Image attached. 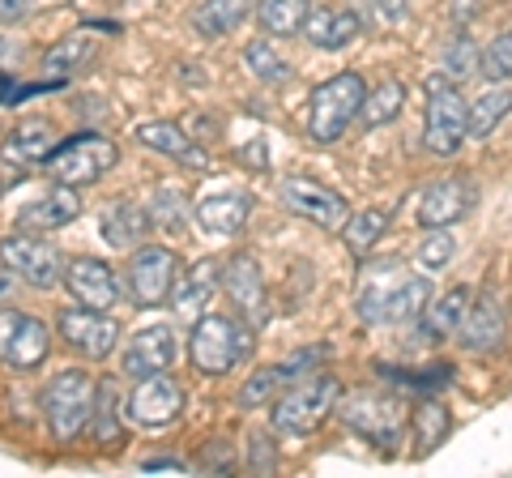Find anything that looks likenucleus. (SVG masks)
Instances as JSON below:
<instances>
[{
  "instance_id": "1",
  "label": "nucleus",
  "mask_w": 512,
  "mask_h": 478,
  "mask_svg": "<svg viewBox=\"0 0 512 478\" xmlns=\"http://www.w3.org/2000/svg\"><path fill=\"white\" fill-rule=\"evenodd\" d=\"M402 265H372L359 286V321L367 325H410L431 304L427 274H397Z\"/></svg>"
},
{
  "instance_id": "2",
  "label": "nucleus",
  "mask_w": 512,
  "mask_h": 478,
  "mask_svg": "<svg viewBox=\"0 0 512 478\" xmlns=\"http://www.w3.org/2000/svg\"><path fill=\"white\" fill-rule=\"evenodd\" d=\"M338 402H342V385L338 376H303L295 385H286L274 406H269V419H274V432L282 436H312L329 414H338Z\"/></svg>"
},
{
  "instance_id": "3",
  "label": "nucleus",
  "mask_w": 512,
  "mask_h": 478,
  "mask_svg": "<svg viewBox=\"0 0 512 478\" xmlns=\"http://www.w3.org/2000/svg\"><path fill=\"white\" fill-rule=\"evenodd\" d=\"M252 350V329L227 312H205L197 316V325L188 333V359L192 368L205 376H222L235 363H244Z\"/></svg>"
},
{
  "instance_id": "4",
  "label": "nucleus",
  "mask_w": 512,
  "mask_h": 478,
  "mask_svg": "<svg viewBox=\"0 0 512 478\" xmlns=\"http://www.w3.org/2000/svg\"><path fill=\"white\" fill-rule=\"evenodd\" d=\"M427 133H423V146L440 158H453L470 137V103L461 99L457 82L448 73H431L427 82Z\"/></svg>"
},
{
  "instance_id": "5",
  "label": "nucleus",
  "mask_w": 512,
  "mask_h": 478,
  "mask_svg": "<svg viewBox=\"0 0 512 478\" xmlns=\"http://www.w3.org/2000/svg\"><path fill=\"white\" fill-rule=\"evenodd\" d=\"M338 414L350 432H359L363 440H372L376 449H393L402 440L410 414L406 402L397 393H384V389H359V393H346L338 402Z\"/></svg>"
},
{
  "instance_id": "6",
  "label": "nucleus",
  "mask_w": 512,
  "mask_h": 478,
  "mask_svg": "<svg viewBox=\"0 0 512 478\" xmlns=\"http://www.w3.org/2000/svg\"><path fill=\"white\" fill-rule=\"evenodd\" d=\"M120 158V146L103 133H73L69 141H60V146L43 158L47 175H52L56 184H73V188H86V184H99L103 175L116 167Z\"/></svg>"
},
{
  "instance_id": "7",
  "label": "nucleus",
  "mask_w": 512,
  "mask_h": 478,
  "mask_svg": "<svg viewBox=\"0 0 512 478\" xmlns=\"http://www.w3.org/2000/svg\"><path fill=\"white\" fill-rule=\"evenodd\" d=\"M363 99H367V82L359 73H338L329 77L325 86L312 90V107H308V133L320 146H333L346 129L350 120L363 111Z\"/></svg>"
},
{
  "instance_id": "8",
  "label": "nucleus",
  "mask_w": 512,
  "mask_h": 478,
  "mask_svg": "<svg viewBox=\"0 0 512 478\" xmlns=\"http://www.w3.org/2000/svg\"><path fill=\"white\" fill-rule=\"evenodd\" d=\"M94 393H99V380L82 368H69L60 372L52 385L43 393V414L52 423V436L56 440H77L90 427V414H94Z\"/></svg>"
},
{
  "instance_id": "9",
  "label": "nucleus",
  "mask_w": 512,
  "mask_h": 478,
  "mask_svg": "<svg viewBox=\"0 0 512 478\" xmlns=\"http://www.w3.org/2000/svg\"><path fill=\"white\" fill-rule=\"evenodd\" d=\"M175 282H180V257H175L171 248H163V244L133 248V261H128V274H124L133 308H146V312L167 308Z\"/></svg>"
},
{
  "instance_id": "10",
  "label": "nucleus",
  "mask_w": 512,
  "mask_h": 478,
  "mask_svg": "<svg viewBox=\"0 0 512 478\" xmlns=\"http://www.w3.org/2000/svg\"><path fill=\"white\" fill-rule=\"evenodd\" d=\"M0 261H5L26 286H35V291H52L56 282H64V265H69L35 231H22V235L13 231V235L0 239Z\"/></svg>"
},
{
  "instance_id": "11",
  "label": "nucleus",
  "mask_w": 512,
  "mask_h": 478,
  "mask_svg": "<svg viewBox=\"0 0 512 478\" xmlns=\"http://www.w3.org/2000/svg\"><path fill=\"white\" fill-rule=\"evenodd\" d=\"M52 350V329L22 308H0V363L13 372H35Z\"/></svg>"
},
{
  "instance_id": "12",
  "label": "nucleus",
  "mask_w": 512,
  "mask_h": 478,
  "mask_svg": "<svg viewBox=\"0 0 512 478\" xmlns=\"http://www.w3.org/2000/svg\"><path fill=\"white\" fill-rule=\"evenodd\" d=\"M56 329H60L64 346L77 350V355H86L90 363L107 359L111 350L120 346V321H116V316H107L99 308H86V304L64 308L56 316Z\"/></svg>"
},
{
  "instance_id": "13",
  "label": "nucleus",
  "mask_w": 512,
  "mask_h": 478,
  "mask_svg": "<svg viewBox=\"0 0 512 478\" xmlns=\"http://www.w3.org/2000/svg\"><path fill=\"white\" fill-rule=\"evenodd\" d=\"M184 402L188 397H184L180 380L167 376V372H154V376H141L133 385L124 410H128V419L141 423V427H167L184 414Z\"/></svg>"
},
{
  "instance_id": "14",
  "label": "nucleus",
  "mask_w": 512,
  "mask_h": 478,
  "mask_svg": "<svg viewBox=\"0 0 512 478\" xmlns=\"http://www.w3.org/2000/svg\"><path fill=\"white\" fill-rule=\"evenodd\" d=\"M282 205L291 214L316 222V227H325V231H342L346 218H350V205L342 193H333V188L316 184V180H303V175L282 180Z\"/></svg>"
},
{
  "instance_id": "15",
  "label": "nucleus",
  "mask_w": 512,
  "mask_h": 478,
  "mask_svg": "<svg viewBox=\"0 0 512 478\" xmlns=\"http://www.w3.org/2000/svg\"><path fill=\"white\" fill-rule=\"evenodd\" d=\"M222 291L231 295V304L239 308V316L252 325H261L269 316V299H265V278L261 265H256L252 252H235L231 261H222Z\"/></svg>"
},
{
  "instance_id": "16",
  "label": "nucleus",
  "mask_w": 512,
  "mask_h": 478,
  "mask_svg": "<svg viewBox=\"0 0 512 478\" xmlns=\"http://www.w3.org/2000/svg\"><path fill=\"white\" fill-rule=\"evenodd\" d=\"M64 286H69L77 304L99 308V312H111V304L120 299V282L111 274V265L99 257H73L64 265Z\"/></svg>"
},
{
  "instance_id": "17",
  "label": "nucleus",
  "mask_w": 512,
  "mask_h": 478,
  "mask_svg": "<svg viewBox=\"0 0 512 478\" xmlns=\"http://www.w3.org/2000/svg\"><path fill=\"white\" fill-rule=\"evenodd\" d=\"M175 355H180V342H175V333L167 325H154V329H141L128 338L124 346V359L120 368L128 380H141V376H154V372H167Z\"/></svg>"
},
{
  "instance_id": "18",
  "label": "nucleus",
  "mask_w": 512,
  "mask_h": 478,
  "mask_svg": "<svg viewBox=\"0 0 512 478\" xmlns=\"http://www.w3.org/2000/svg\"><path fill=\"white\" fill-rule=\"evenodd\" d=\"M137 141H141L146 150H154V154L175 158L180 167L210 171V154H205L201 141L192 137L184 124H175V120H146V124H137Z\"/></svg>"
},
{
  "instance_id": "19",
  "label": "nucleus",
  "mask_w": 512,
  "mask_h": 478,
  "mask_svg": "<svg viewBox=\"0 0 512 478\" xmlns=\"http://www.w3.org/2000/svg\"><path fill=\"white\" fill-rule=\"evenodd\" d=\"M478 201V188L470 180H440L431 184L427 193L419 197V222L431 231V227H453V222H461Z\"/></svg>"
},
{
  "instance_id": "20",
  "label": "nucleus",
  "mask_w": 512,
  "mask_h": 478,
  "mask_svg": "<svg viewBox=\"0 0 512 478\" xmlns=\"http://www.w3.org/2000/svg\"><path fill=\"white\" fill-rule=\"evenodd\" d=\"M82 214V197H77L73 184H56L47 197L30 201L18 210V227L13 231H35V235H47V231H60Z\"/></svg>"
},
{
  "instance_id": "21",
  "label": "nucleus",
  "mask_w": 512,
  "mask_h": 478,
  "mask_svg": "<svg viewBox=\"0 0 512 478\" xmlns=\"http://www.w3.org/2000/svg\"><path fill=\"white\" fill-rule=\"evenodd\" d=\"M56 150V124L43 120V116H26L18 120L13 129L5 133V141H0V158L13 167H35L43 163L47 154Z\"/></svg>"
},
{
  "instance_id": "22",
  "label": "nucleus",
  "mask_w": 512,
  "mask_h": 478,
  "mask_svg": "<svg viewBox=\"0 0 512 478\" xmlns=\"http://www.w3.org/2000/svg\"><path fill=\"white\" fill-rule=\"evenodd\" d=\"M470 304H474V291L470 286H453L444 291L440 299H431L419 316V338L423 342H448V338H461V325L470 316Z\"/></svg>"
},
{
  "instance_id": "23",
  "label": "nucleus",
  "mask_w": 512,
  "mask_h": 478,
  "mask_svg": "<svg viewBox=\"0 0 512 478\" xmlns=\"http://www.w3.org/2000/svg\"><path fill=\"white\" fill-rule=\"evenodd\" d=\"M150 227H154V218H150V205H137V201H111L107 210L99 214V231H103V239L116 252H133V248H141L146 244V235H150Z\"/></svg>"
},
{
  "instance_id": "24",
  "label": "nucleus",
  "mask_w": 512,
  "mask_h": 478,
  "mask_svg": "<svg viewBox=\"0 0 512 478\" xmlns=\"http://www.w3.org/2000/svg\"><path fill=\"white\" fill-rule=\"evenodd\" d=\"M320 359V350H303V355L295 359H286V363H274V368H261V372H252L244 385H239L235 393V402L244 406V410H256V406H265V402H274V397L291 385V380L303 372V368H312V363Z\"/></svg>"
},
{
  "instance_id": "25",
  "label": "nucleus",
  "mask_w": 512,
  "mask_h": 478,
  "mask_svg": "<svg viewBox=\"0 0 512 478\" xmlns=\"http://www.w3.org/2000/svg\"><path fill=\"white\" fill-rule=\"evenodd\" d=\"M222 286V265L218 261H197L188 269L184 282H175L171 291V308L188 316V321H197V316H205V308H210V299L218 295Z\"/></svg>"
},
{
  "instance_id": "26",
  "label": "nucleus",
  "mask_w": 512,
  "mask_h": 478,
  "mask_svg": "<svg viewBox=\"0 0 512 478\" xmlns=\"http://www.w3.org/2000/svg\"><path fill=\"white\" fill-rule=\"evenodd\" d=\"M363 30V18L355 9H312L308 13V26H303V39L320 52H338V47L355 43Z\"/></svg>"
},
{
  "instance_id": "27",
  "label": "nucleus",
  "mask_w": 512,
  "mask_h": 478,
  "mask_svg": "<svg viewBox=\"0 0 512 478\" xmlns=\"http://www.w3.org/2000/svg\"><path fill=\"white\" fill-rule=\"evenodd\" d=\"M248 210H252V201L244 193H210L197 201L192 218H197V227L205 235H239L248 222Z\"/></svg>"
},
{
  "instance_id": "28",
  "label": "nucleus",
  "mask_w": 512,
  "mask_h": 478,
  "mask_svg": "<svg viewBox=\"0 0 512 478\" xmlns=\"http://www.w3.org/2000/svg\"><path fill=\"white\" fill-rule=\"evenodd\" d=\"M504 342V308L495 295H483L470 304V316L466 325H461V346L474 350V355H487Z\"/></svg>"
},
{
  "instance_id": "29",
  "label": "nucleus",
  "mask_w": 512,
  "mask_h": 478,
  "mask_svg": "<svg viewBox=\"0 0 512 478\" xmlns=\"http://www.w3.org/2000/svg\"><path fill=\"white\" fill-rule=\"evenodd\" d=\"M252 13V0H201L192 9V30L201 39H222Z\"/></svg>"
},
{
  "instance_id": "30",
  "label": "nucleus",
  "mask_w": 512,
  "mask_h": 478,
  "mask_svg": "<svg viewBox=\"0 0 512 478\" xmlns=\"http://www.w3.org/2000/svg\"><path fill=\"white\" fill-rule=\"evenodd\" d=\"M308 13H312V0H261L256 18H261L265 35L291 39V35H303V26H308Z\"/></svg>"
},
{
  "instance_id": "31",
  "label": "nucleus",
  "mask_w": 512,
  "mask_h": 478,
  "mask_svg": "<svg viewBox=\"0 0 512 478\" xmlns=\"http://www.w3.org/2000/svg\"><path fill=\"white\" fill-rule=\"evenodd\" d=\"M90 432L94 440H124V423H120V385L111 376L99 380V393H94V414H90Z\"/></svg>"
},
{
  "instance_id": "32",
  "label": "nucleus",
  "mask_w": 512,
  "mask_h": 478,
  "mask_svg": "<svg viewBox=\"0 0 512 478\" xmlns=\"http://www.w3.org/2000/svg\"><path fill=\"white\" fill-rule=\"evenodd\" d=\"M99 56V43H94L86 30H77V35H69V39H60L52 52H47V73H56V77H69V73H77V69H90V60Z\"/></svg>"
},
{
  "instance_id": "33",
  "label": "nucleus",
  "mask_w": 512,
  "mask_h": 478,
  "mask_svg": "<svg viewBox=\"0 0 512 478\" xmlns=\"http://www.w3.org/2000/svg\"><path fill=\"white\" fill-rule=\"evenodd\" d=\"M402 103H406V86L402 82H380L376 90H367L363 111H359V124H363V129L393 124L397 116H402Z\"/></svg>"
},
{
  "instance_id": "34",
  "label": "nucleus",
  "mask_w": 512,
  "mask_h": 478,
  "mask_svg": "<svg viewBox=\"0 0 512 478\" xmlns=\"http://www.w3.org/2000/svg\"><path fill=\"white\" fill-rule=\"evenodd\" d=\"M512 111V90L508 86H491L487 94H478L470 103V137H491L495 124Z\"/></svg>"
},
{
  "instance_id": "35",
  "label": "nucleus",
  "mask_w": 512,
  "mask_h": 478,
  "mask_svg": "<svg viewBox=\"0 0 512 478\" xmlns=\"http://www.w3.org/2000/svg\"><path fill=\"white\" fill-rule=\"evenodd\" d=\"M414 423V436H419V453H431L440 449V444L448 440V427H453V414H448L440 402H419L410 414Z\"/></svg>"
},
{
  "instance_id": "36",
  "label": "nucleus",
  "mask_w": 512,
  "mask_h": 478,
  "mask_svg": "<svg viewBox=\"0 0 512 478\" xmlns=\"http://www.w3.org/2000/svg\"><path fill=\"white\" fill-rule=\"evenodd\" d=\"M389 231V214L384 210H359L355 218H346V227H342V235H346V248L350 252H372L376 244H380V235Z\"/></svg>"
},
{
  "instance_id": "37",
  "label": "nucleus",
  "mask_w": 512,
  "mask_h": 478,
  "mask_svg": "<svg viewBox=\"0 0 512 478\" xmlns=\"http://www.w3.org/2000/svg\"><path fill=\"white\" fill-rule=\"evenodd\" d=\"M244 65L261 77V82H286V77H291V65H286V60L265 39H252L244 47Z\"/></svg>"
},
{
  "instance_id": "38",
  "label": "nucleus",
  "mask_w": 512,
  "mask_h": 478,
  "mask_svg": "<svg viewBox=\"0 0 512 478\" xmlns=\"http://www.w3.org/2000/svg\"><path fill=\"white\" fill-rule=\"evenodd\" d=\"M440 65H444V73L453 77V82H457V77H461V82H466L470 73H478V69H483V56L474 52L470 35H461V30H457V35L448 39V47H444V60H440Z\"/></svg>"
},
{
  "instance_id": "39",
  "label": "nucleus",
  "mask_w": 512,
  "mask_h": 478,
  "mask_svg": "<svg viewBox=\"0 0 512 478\" xmlns=\"http://www.w3.org/2000/svg\"><path fill=\"white\" fill-rule=\"evenodd\" d=\"M478 73H483L487 82H508L512 77V30H504V35L483 52V69Z\"/></svg>"
},
{
  "instance_id": "40",
  "label": "nucleus",
  "mask_w": 512,
  "mask_h": 478,
  "mask_svg": "<svg viewBox=\"0 0 512 478\" xmlns=\"http://www.w3.org/2000/svg\"><path fill=\"white\" fill-rule=\"evenodd\" d=\"M453 235H448V227H431V235L423 239V244H419V265L427 269V274H431V269H444L448 261H453Z\"/></svg>"
},
{
  "instance_id": "41",
  "label": "nucleus",
  "mask_w": 512,
  "mask_h": 478,
  "mask_svg": "<svg viewBox=\"0 0 512 478\" xmlns=\"http://www.w3.org/2000/svg\"><path fill=\"white\" fill-rule=\"evenodd\" d=\"M150 218H154V227H180V218H184V197L175 193V188H158V193L150 197Z\"/></svg>"
},
{
  "instance_id": "42",
  "label": "nucleus",
  "mask_w": 512,
  "mask_h": 478,
  "mask_svg": "<svg viewBox=\"0 0 512 478\" xmlns=\"http://www.w3.org/2000/svg\"><path fill=\"white\" fill-rule=\"evenodd\" d=\"M372 9H376V18H380V22H389V26H393V22H402V18H406V9H410V5H406V0H372Z\"/></svg>"
},
{
  "instance_id": "43",
  "label": "nucleus",
  "mask_w": 512,
  "mask_h": 478,
  "mask_svg": "<svg viewBox=\"0 0 512 478\" xmlns=\"http://www.w3.org/2000/svg\"><path fill=\"white\" fill-rule=\"evenodd\" d=\"M248 457H252V466L261 461V470H274V449H269V436H248Z\"/></svg>"
},
{
  "instance_id": "44",
  "label": "nucleus",
  "mask_w": 512,
  "mask_h": 478,
  "mask_svg": "<svg viewBox=\"0 0 512 478\" xmlns=\"http://www.w3.org/2000/svg\"><path fill=\"white\" fill-rule=\"evenodd\" d=\"M35 9V0H0V22H18Z\"/></svg>"
},
{
  "instance_id": "45",
  "label": "nucleus",
  "mask_w": 512,
  "mask_h": 478,
  "mask_svg": "<svg viewBox=\"0 0 512 478\" xmlns=\"http://www.w3.org/2000/svg\"><path fill=\"white\" fill-rule=\"evenodd\" d=\"M18 274H13V269L5 265V261H0V308H5L9 304V299H13V291H18Z\"/></svg>"
},
{
  "instance_id": "46",
  "label": "nucleus",
  "mask_w": 512,
  "mask_h": 478,
  "mask_svg": "<svg viewBox=\"0 0 512 478\" xmlns=\"http://www.w3.org/2000/svg\"><path fill=\"white\" fill-rule=\"evenodd\" d=\"M474 13H478V0H453V5H448V18L461 22V30H466V22L474 18Z\"/></svg>"
},
{
  "instance_id": "47",
  "label": "nucleus",
  "mask_w": 512,
  "mask_h": 478,
  "mask_svg": "<svg viewBox=\"0 0 512 478\" xmlns=\"http://www.w3.org/2000/svg\"><path fill=\"white\" fill-rule=\"evenodd\" d=\"M141 470H146V474H154V470H171V474H180V470H184V461H167V457H158V461H154V457H150Z\"/></svg>"
},
{
  "instance_id": "48",
  "label": "nucleus",
  "mask_w": 512,
  "mask_h": 478,
  "mask_svg": "<svg viewBox=\"0 0 512 478\" xmlns=\"http://www.w3.org/2000/svg\"><path fill=\"white\" fill-rule=\"evenodd\" d=\"M9 56H13V43H9L5 35H0V65H5V60H9Z\"/></svg>"
}]
</instances>
